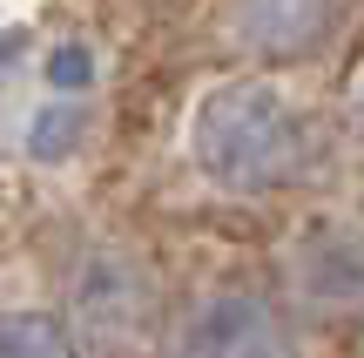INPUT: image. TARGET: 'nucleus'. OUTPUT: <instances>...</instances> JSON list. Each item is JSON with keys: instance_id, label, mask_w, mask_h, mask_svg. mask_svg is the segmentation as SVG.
Returning a JSON list of instances; mask_svg holds the SVG:
<instances>
[{"instance_id": "0eeeda50", "label": "nucleus", "mask_w": 364, "mask_h": 358, "mask_svg": "<svg viewBox=\"0 0 364 358\" xmlns=\"http://www.w3.org/2000/svg\"><path fill=\"white\" fill-rule=\"evenodd\" d=\"M48 81H54V95H81L95 81V54L81 48V41H61V48L48 54Z\"/></svg>"}, {"instance_id": "39448f33", "label": "nucleus", "mask_w": 364, "mask_h": 358, "mask_svg": "<svg viewBox=\"0 0 364 358\" xmlns=\"http://www.w3.org/2000/svg\"><path fill=\"white\" fill-rule=\"evenodd\" d=\"M230 27L257 61H297L338 27V0H236Z\"/></svg>"}, {"instance_id": "7ed1b4c3", "label": "nucleus", "mask_w": 364, "mask_h": 358, "mask_svg": "<svg viewBox=\"0 0 364 358\" xmlns=\"http://www.w3.org/2000/svg\"><path fill=\"white\" fill-rule=\"evenodd\" d=\"M169 358H290L284 311H277L263 291H243V284L203 291L176 318Z\"/></svg>"}, {"instance_id": "6e6552de", "label": "nucleus", "mask_w": 364, "mask_h": 358, "mask_svg": "<svg viewBox=\"0 0 364 358\" xmlns=\"http://www.w3.org/2000/svg\"><path fill=\"white\" fill-rule=\"evenodd\" d=\"M27 142H34V156H68V142H81V108H48Z\"/></svg>"}, {"instance_id": "f257e3e1", "label": "nucleus", "mask_w": 364, "mask_h": 358, "mask_svg": "<svg viewBox=\"0 0 364 358\" xmlns=\"http://www.w3.org/2000/svg\"><path fill=\"white\" fill-rule=\"evenodd\" d=\"M189 156L209 183L236 189V196H263V189L297 183L311 169L317 142H311V122L270 81H230V88L203 95L189 122Z\"/></svg>"}, {"instance_id": "1a4fd4ad", "label": "nucleus", "mask_w": 364, "mask_h": 358, "mask_svg": "<svg viewBox=\"0 0 364 358\" xmlns=\"http://www.w3.org/2000/svg\"><path fill=\"white\" fill-rule=\"evenodd\" d=\"M351 115H358V129H364V61L351 68Z\"/></svg>"}, {"instance_id": "20e7f679", "label": "nucleus", "mask_w": 364, "mask_h": 358, "mask_svg": "<svg viewBox=\"0 0 364 358\" xmlns=\"http://www.w3.org/2000/svg\"><path fill=\"white\" fill-rule=\"evenodd\" d=\"M68 298H75L81 332L102 338V345H135L149 332V318H156V284L129 251H88Z\"/></svg>"}, {"instance_id": "f03ea898", "label": "nucleus", "mask_w": 364, "mask_h": 358, "mask_svg": "<svg viewBox=\"0 0 364 358\" xmlns=\"http://www.w3.org/2000/svg\"><path fill=\"white\" fill-rule=\"evenodd\" d=\"M284 284L311 318H358L364 311V223L317 216L290 237Z\"/></svg>"}, {"instance_id": "423d86ee", "label": "nucleus", "mask_w": 364, "mask_h": 358, "mask_svg": "<svg viewBox=\"0 0 364 358\" xmlns=\"http://www.w3.org/2000/svg\"><path fill=\"white\" fill-rule=\"evenodd\" d=\"M0 358H81L54 311H0Z\"/></svg>"}]
</instances>
